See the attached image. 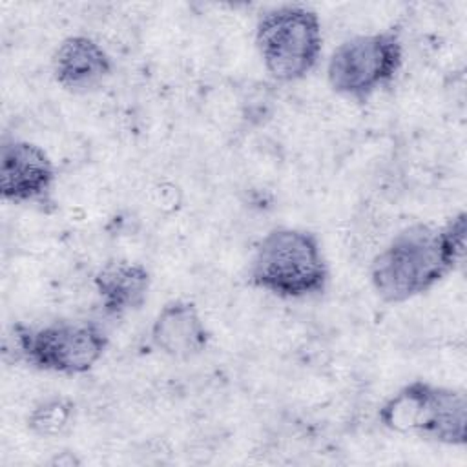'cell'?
Masks as SVG:
<instances>
[{"label":"cell","mask_w":467,"mask_h":467,"mask_svg":"<svg viewBox=\"0 0 467 467\" xmlns=\"http://www.w3.org/2000/svg\"><path fill=\"white\" fill-rule=\"evenodd\" d=\"M93 286L102 310L109 316H122L139 310L146 303L151 288V274L140 263L113 259L99 268Z\"/></svg>","instance_id":"10"},{"label":"cell","mask_w":467,"mask_h":467,"mask_svg":"<svg viewBox=\"0 0 467 467\" xmlns=\"http://www.w3.org/2000/svg\"><path fill=\"white\" fill-rule=\"evenodd\" d=\"M330 270L319 237L305 228L279 226L255 246L248 283L281 299L316 297L327 290Z\"/></svg>","instance_id":"2"},{"label":"cell","mask_w":467,"mask_h":467,"mask_svg":"<svg viewBox=\"0 0 467 467\" xmlns=\"http://www.w3.org/2000/svg\"><path fill=\"white\" fill-rule=\"evenodd\" d=\"M255 47L272 78L301 80L317 66L323 51L321 18L299 4L272 7L257 20Z\"/></svg>","instance_id":"4"},{"label":"cell","mask_w":467,"mask_h":467,"mask_svg":"<svg viewBox=\"0 0 467 467\" xmlns=\"http://www.w3.org/2000/svg\"><path fill=\"white\" fill-rule=\"evenodd\" d=\"M467 215L445 224L414 223L400 230L372 259L370 283L385 303H405L443 281L465 259Z\"/></svg>","instance_id":"1"},{"label":"cell","mask_w":467,"mask_h":467,"mask_svg":"<svg viewBox=\"0 0 467 467\" xmlns=\"http://www.w3.org/2000/svg\"><path fill=\"white\" fill-rule=\"evenodd\" d=\"M401 66L403 42L392 27L341 42L328 58L327 80L334 93L363 104L389 88Z\"/></svg>","instance_id":"6"},{"label":"cell","mask_w":467,"mask_h":467,"mask_svg":"<svg viewBox=\"0 0 467 467\" xmlns=\"http://www.w3.org/2000/svg\"><path fill=\"white\" fill-rule=\"evenodd\" d=\"M57 182L49 155L35 142L4 139L0 146V195L13 204H46Z\"/></svg>","instance_id":"7"},{"label":"cell","mask_w":467,"mask_h":467,"mask_svg":"<svg viewBox=\"0 0 467 467\" xmlns=\"http://www.w3.org/2000/svg\"><path fill=\"white\" fill-rule=\"evenodd\" d=\"M55 82L69 93H89L100 88L113 71L108 51L91 36H66L51 58Z\"/></svg>","instance_id":"8"},{"label":"cell","mask_w":467,"mask_h":467,"mask_svg":"<svg viewBox=\"0 0 467 467\" xmlns=\"http://www.w3.org/2000/svg\"><path fill=\"white\" fill-rule=\"evenodd\" d=\"M75 401L66 396H49L38 401L27 414L26 425L31 434L44 440H55L66 434L75 421Z\"/></svg>","instance_id":"11"},{"label":"cell","mask_w":467,"mask_h":467,"mask_svg":"<svg viewBox=\"0 0 467 467\" xmlns=\"http://www.w3.org/2000/svg\"><path fill=\"white\" fill-rule=\"evenodd\" d=\"M379 423L398 434H416L449 447L467 441V400L458 389L412 379L378 410Z\"/></svg>","instance_id":"3"},{"label":"cell","mask_w":467,"mask_h":467,"mask_svg":"<svg viewBox=\"0 0 467 467\" xmlns=\"http://www.w3.org/2000/svg\"><path fill=\"white\" fill-rule=\"evenodd\" d=\"M210 336L199 308L188 299L168 301L157 312L150 330L153 347L173 359L199 356L206 350Z\"/></svg>","instance_id":"9"},{"label":"cell","mask_w":467,"mask_h":467,"mask_svg":"<svg viewBox=\"0 0 467 467\" xmlns=\"http://www.w3.org/2000/svg\"><path fill=\"white\" fill-rule=\"evenodd\" d=\"M11 332L18 361L60 376L89 372L109 345L108 334L91 321H55L44 327L15 323Z\"/></svg>","instance_id":"5"}]
</instances>
